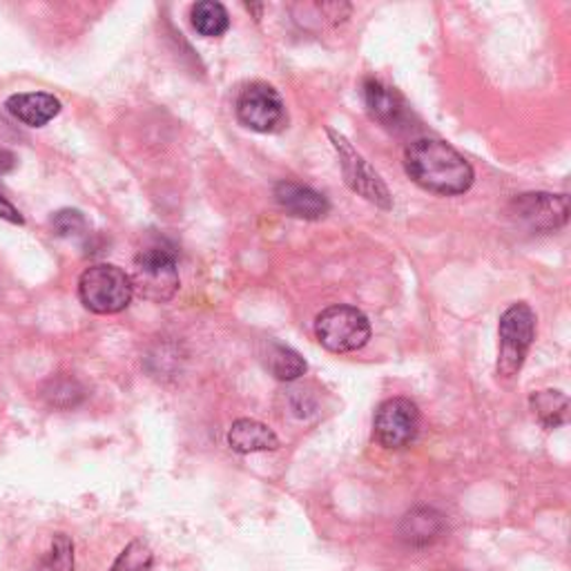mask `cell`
Listing matches in <instances>:
<instances>
[{
    "label": "cell",
    "instance_id": "1",
    "mask_svg": "<svg viewBox=\"0 0 571 571\" xmlns=\"http://www.w3.org/2000/svg\"><path fill=\"white\" fill-rule=\"evenodd\" d=\"M405 170L427 193L442 197L464 195L475 179L471 163L440 139L411 141L405 150Z\"/></svg>",
    "mask_w": 571,
    "mask_h": 571
},
{
    "label": "cell",
    "instance_id": "2",
    "mask_svg": "<svg viewBox=\"0 0 571 571\" xmlns=\"http://www.w3.org/2000/svg\"><path fill=\"white\" fill-rule=\"evenodd\" d=\"M80 304L97 315H117L134 298L132 277L112 263L89 266L78 279Z\"/></svg>",
    "mask_w": 571,
    "mask_h": 571
},
{
    "label": "cell",
    "instance_id": "3",
    "mask_svg": "<svg viewBox=\"0 0 571 571\" xmlns=\"http://www.w3.org/2000/svg\"><path fill=\"white\" fill-rule=\"evenodd\" d=\"M134 293L154 304L170 302L179 291L176 252L165 244H152L134 257Z\"/></svg>",
    "mask_w": 571,
    "mask_h": 571
},
{
    "label": "cell",
    "instance_id": "4",
    "mask_svg": "<svg viewBox=\"0 0 571 571\" xmlns=\"http://www.w3.org/2000/svg\"><path fill=\"white\" fill-rule=\"evenodd\" d=\"M317 342L331 353H355L370 340V322L355 306H328L315 320Z\"/></svg>",
    "mask_w": 571,
    "mask_h": 571
},
{
    "label": "cell",
    "instance_id": "5",
    "mask_svg": "<svg viewBox=\"0 0 571 571\" xmlns=\"http://www.w3.org/2000/svg\"><path fill=\"white\" fill-rule=\"evenodd\" d=\"M498 335H500L498 375L509 379L522 368V362L534 344L536 313L522 302L509 306L500 317Z\"/></svg>",
    "mask_w": 571,
    "mask_h": 571
},
{
    "label": "cell",
    "instance_id": "6",
    "mask_svg": "<svg viewBox=\"0 0 571 571\" xmlns=\"http://www.w3.org/2000/svg\"><path fill=\"white\" fill-rule=\"evenodd\" d=\"M328 137L340 154V165L344 172V179L353 193L364 197L366 202L379 206V208H394V197L389 193L387 183L379 179V174L370 168V163L335 130H328Z\"/></svg>",
    "mask_w": 571,
    "mask_h": 571
},
{
    "label": "cell",
    "instance_id": "7",
    "mask_svg": "<svg viewBox=\"0 0 571 571\" xmlns=\"http://www.w3.org/2000/svg\"><path fill=\"white\" fill-rule=\"evenodd\" d=\"M237 119L252 132H277L286 123V108L279 91L268 83H250L237 99Z\"/></svg>",
    "mask_w": 571,
    "mask_h": 571
},
{
    "label": "cell",
    "instance_id": "8",
    "mask_svg": "<svg viewBox=\"0 0 571 571\" xmlns=\"http://www.w3.org/2000/svg\"><path fill=\"white\" fill-rule=\"evenodd\" d=\"M375 440L385 449L400 451L416 442L420 433V411L407 398H391L375 411Z\"/></svg>",
    "mask_w": 571,
    "mask_h": 571
},
{
    "label": "cell",
    "instance_id": "9",
    "mask_svg": "<svg viewBox=\"0 0 571 571\" xmlns=\"http://www.w3.org/2000/svg\"><path fill=\"white\" fill-rule=\"evenodd\" d=\"M511 211L531 230L549 233V230H558L567 224L569 200H567V195L529 193V195L516 197L511 204Z\"/></svg>",
    "mask_w": 571,
    "mask_h": 571
},
{
    "label": "cell",
    "instance_id": "10",
    "mask_svg": "<svg viewBox=\"0 0 571 571\" xmlns=\"http://www.w3.org/2000/svg\"><path fill=\"white\" fill-rule=\"evenodd\" d=\"M274 200L291 217L306 222H317L331 211V204L322 193L295 181H279L274 185Z\"/></svg>",
    "mask_w": 571,
    "mask_h": 571
},
{
    "label": "cell",
    "instance_id": "11",
    "mask_svg": "<svg viewBox=\"0 0 571 571\" xmlns=\"http://www.w3.org/2000/svg\"><path fill=\"white\" fill-rule=\"evenodd\" d=\"M364 104L373 119L387 128H402L409 121V110L400 94L377 78L364 80Z\"/></svg>",
    "mask_w": 571,
    "mask_h": 571
},
{
    "label": "cell",
    "instance_id": "12",
    "mask_svg": "<svg viewBox=\"0 0 571 571\" xmlns=\"http://www.w3.org/2000/svg\"><path fill=\"white\" fill-rule=\"evenodd\" d=\"M8 112L28 128H43L61 115V101L50 91H21L8 99Z\"/></svg>",
    "mask_w": 571,
    "mask_h": 571
},
{
    "label": "cell",
    "instance_id": "13",
    "mask_svg": "<svg viewBox=\"0 0 571 571\" xmlns=\"http://www.w3.org/2000/svg\"><path fill=\"white\" fill-rule=\"evenodd\" d=\"M228 446L241 455L259 453V451H274L279 446V438L263 422L241 418L228 431Z\"/></svg>",
    "mask_w": 571,
    "mask_h": 571
},
{
    "label": "cell",
    "instance_id": "14",
    "mask_svg": "<svg viewBox=\"0 0 571 571\" xmlns=\"http://www.w3.org/2000/svg\"><path fill=\"white\" fill-rule=\"evenodd\" d=\"M444 531V518L435 509L420 507L402 518L400 536L411 547H427L435 542Z\"/></svg>",
    "mask_w": 571,
    "mask_h": 571
},
{
    "label": "cell",
    "instance_id": "15",
    "mask_svg": "<svg viewBox=\"0 0 571 571\" xmlns=\"http://www.w3.org/2000/svg\"><path fill=\"white\" fill-rule=\"evenodd\" d=\"M190 23H193L197 34L206 39H217L228 32L230 17L228 10L222 3H217V0H202V3L193 6V10H190Z\"/></svg>",
    "mask_w": 571,
    "mask_h": 571
},
{
    "label": "cell",
    "instance_id": "16",
    "mask_svg": "<svg viewBox=\"0 0 571 571\" xmlns=\"http://www.w3.org/2000/svg\"><path fill=\"white\" fill-rule=\"evenodd\" d=\"M266 366L272 373V377L279 379V383H293V379H300L309 368L304 357L298 351L283 346V344L268 346Z\"/></svg>",
    "mask_w": 571,
    "mask_h": 571
},
{
    "label": "cell",
    "instance_id": "17",
    "mask_svg": "<svg viewBox=\"0 0 571 571\" xmlns=\"http://www.w3.org/2000/svg\"><path fill=\"white\" fill-rule=\"evenodd\" d=\"M534 416L545 429H556L567 422L569 400L560 391H540L529 400Z\"/></svg>",
    "mask_w": 571,
    "mask_h": 571
},
{
    "label": "cell",
    "instance_id": "18",
    "mask_svg": "<svg viewBox=\"0 0 571 571\" xmlns=\"http://www.w3.org/2000/svg\"><path fill=\"white\" fill-rule=\"evenodd\" d=\"M43 398L54 409H74L85 398V391H83V387L76 383L74 377L61 375V377L50 379V383L45 385Z\"/></svg>",
    "mask_w": 571,
    "mask_h": 571
},
{
    "label": "cell",
    "instance_id": "19",
    "mask_svg": "<svg viewBox=\"0 0 571 571\" xmlns=\"http://www.w3.org/2000/svg\"><path fill=\"white\" fill-rule=\"evenodd\" d=\"M39 571H74V542L65 534L52 538L50 551L41 558Z\"/></svg>",
    "mask_w": 571,
    "mask_h": 571
},
{
    "label": "cell",
    "instance_id": "20",
    "mask_svg": "<svg viewBox=\"0 0 571 571\" xmlns=\"http://www.w3.org/2000/svg\"><path fill=\"white\" fill-rule=\"evenodd\" d=\"M150 567L152 549L143 540H132L112 564V571H148Z\"/></svg>",
    "mask_w": 571,
    "mask_h": 571
},
{
    "label": "cell",
    "instance_id": "21",
    "mask_svg": "<svg viewBox=\"0 0 571 571\" xmlns=\"http://www.w3.org/2000/svg\"><path fill=\"white\" fill-rule=\"evenodd\" d=\"M52 228L58 237L76 239L87 233V222L78 211H61L52 217Z\"/></svg>",
    "mask_w": 571,
    "mask_h": 571
},
{
    "label": "cell",
    "instance_id": "22",
    "mask_svg": "<svg viewBox=\"0 0 571 571\" xmlns=\"http://www.w3.org/2000/svg\"><path fill=\"white\" fill-rule=\"evenodd\" d=\"M0 219H6V222L17 224V226H23V224H25L23 215L19 213V208H17L3 193H0Z\"/></svg>",
    "mask_w": 571,
    "mask_h": 571
}]
</instances>
